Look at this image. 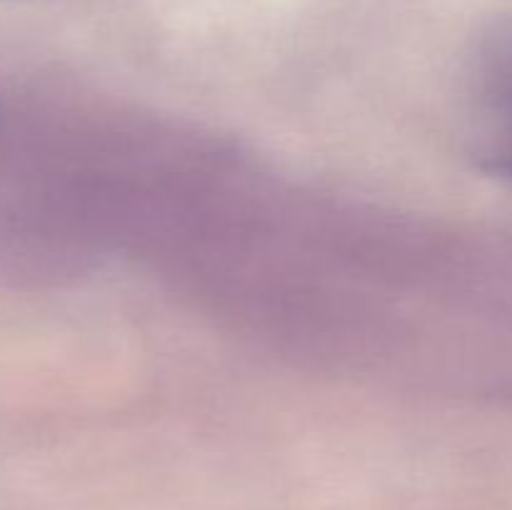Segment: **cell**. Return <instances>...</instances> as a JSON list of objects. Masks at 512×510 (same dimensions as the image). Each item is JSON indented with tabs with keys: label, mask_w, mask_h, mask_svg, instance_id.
Returning <instances> with one entry per match:
<instances>
[{
	"label": "cell",
	"mask_w": 512,
	"mask_h": 510,
	"mask_svg": "<svg viewBox=\"0 0 512 510\" xmlns=\"http://www.w3.org/2000/svg\"><path fill=\"white\" fill-rule=\"evenodd\" d=\"M473 148L485 170L512 180V45L488 55L470 88Z\"/></svg>",
	"instance_id": "cell-1"
}]
</instances>
